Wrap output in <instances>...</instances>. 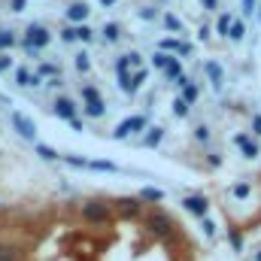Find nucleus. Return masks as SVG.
Returning a JSON list of instances; mask_svg holds the SVG:
<instances>
[{"instance_id":"obj_1","label":"nucleus","mask_w":261,"mask_h":261,"mask_svg":"<svg viewBox=\"0 0 261 261\" xmlns=\"http://www.w3.org/2000/svg\"><path fill=\"white\" fill-rule=\"evenodd\" d=\"M143 225H146V231H152V234H158V237H167L170 231H173V222H170V216L167 213H149L146 219H143Z\"/></svg>"},{"instance_id":"obj_2","label":"nucleus","mask_w":261,"mask_h":261,"mask_svg":"<svg viewBox=\"0 0 261 261\" xmlns=\"http://www.w3.org/2000/svg\"><path fill=\"white\" fill-rule=\"evenodd\" d=\"M146 128H149V119H146V116H130V119H125L122 125H116L113 137H116V140H128L130 134H137V130H146Z\"/></svg>"},{"instance_id":"obj_3","label":"nucleus","mask_w":261,"mask_h":261,"mask_svg":"<svg viewBox=\"0 0 261 261\" xmlns=\"http://www.w3.org/2000/svg\"><path fill=\"white\" fill-rule=\"evenodd\" d=\"M49 31L43 28V24H31L28 28V37H24V49L28 52H37V49H43V46H49Z\"/></svg>"},{"instance_id":"obj_4","label":"nucleus","mask_w":261,"mask_h":261,"mask_svg":"<svg viewBox=\"0 0 261 261\" xmlns=\"http://www.w3.org/2000/svg\"><path fill=\"white\" fill-rule=\"evenodd\" d=\"M82 219L91 222V225H103V222L110 219V210H107L103 200H88V203L82 206Z\"/></svg>"},{"instance_id":"obj_5","label":"nucleus","mask_w":261,"mask_h":261,"mask_svg":"<svg viewBox=\"0 0 261 261\" xmlns=\"http://www.w3.org/2000/svg\"><path fill=\"white\" fill-rule=\"evenodd\" d=\"M9 119H12V128L18 130L24 140H34V137H37V125H34L28 116H21V113H12Z\"/></svg>"},{"instance_id":"obj_6","label":"nucleus","mask_w":261,"mask_h":261,"mask_svg":"<svg viewBox=\"0 0 261 261\" xmlns=\"http://www.w3.org/2000/svg\"><path fill=\"white\" fill-rule=\"evenodd\" d=\"M116 210H119V216L134 219V216H140L143 203H140V197H119V200H116Z\"/></svg>"},{"instance_id":"obj_7","label":"nucleus","mask_w":261,"mask_h":261,"mask_svg":"<svg viewBox=\"0 0 261 261\" xmlns=\"http://www.w3.org/2000/svg\"><path fill=\"white\" fill-rule=\"evenodd\" d=\"M182 206H186L192 216H206V206H210V203H206L203 195H189L186 200H182Z\"/></svg>"},{"instance_id":"obj_8","label":"nucleus","mask_w":261,"mask_h":261,"mask_svg":"<svg viewBox=\"0 0 261 261\" xmlns=\"http://www.w3.org/2000/svg\"><path fill=\"white\" fill-rule=\"evenodd\" d=\"M55 116L73 122V119H76V103H73L70 97H58V100H55Z\"/></svg>"},{"instance_id":"obj_9","label":"nucleus","mask_w":261,"mask_h":261,"mask_svg":"<svg viewBox=\"0 0 261 261\" xmlns=\"http://www.w3.org/2000/svg\"><path fill=\"white\" fill-rule=\"evenodd\" d=\"M234 143L243 149V155H246V158H255V155H258V146L252 143V137H246V134H237V137H234Z\"/></svg>"},{"instance_id":"obj_10","label":"nucleus","mask_w":261,"mask_h":261,"mask_svg":"<svg viewBox=\"0 0 261 261\" xmlns=\"http://www.w3.org/2000/svg\"><path fill=\"white\" fill-rule=\"evenodd\" d=\"M158 52H179V55H189V46L186 43H179V40H161L158 43Z\"/></svg>"},{"instance_id":"obj_11","label":"nucleus","mask_w":261,"mask_h":261,"mask_svg":"<svg viewBox=\"0 0 261 261\" xmlns=\"http://www.w3.org/2000/svg\"><path fill=\"white\" fill-rule=\"evenodd\" d=\"M203 70H206V76H210L213 88H219V85H222V67L216 64V61H206V64H203Z\"/></svg>"},{"instance_id":"obj_12","label":"nucleus","mask_w":261,"mask_h":261,"mask_svg":"<svg viewBox=\"0 0 261 261\" xmlns=\"http://www.w3.org/2000/svg\"><path fill=\"white\" fill-rule=\"evenodd\" d=\"M67 18H70V21H85V18H88V6H85V3H73V6L67 9Z\"/></svg>"},{"instance_id":"obj_13","label":"nucleus","mask_w":261,"mask_h":261,"mask_svg":"<svg viewBox=\"0 0 261 261\" xmlns=\"http://www.w3.org/2000/svg\"><path fill=\"white\" fill-rule=\"evenodd\" d=\"M107 113V107H103V100L97 97V100H85V116H91V119H100Z\"/></svg>"},{"instance_id":"obj_14","label":"nucleus","mask_w":261,"mask_h":261,"mask_svg":"<svg viewBox=\"0 0 261 261\" xmlns=\"http://www.w3.org/2000/svg\"><path fill=\"white\" fill-rule=\"evenodd\" d=\"M164 79H173V82H179V79H182L179 58H170V61H167V67H164Z\"/></svg>"},{"instance_id":"obj_15","label":"nucleus","mask_w":261,"mask_h":261,"mask_svg":"<svg viewBox=\"0 0 261 261\" xmlns=\"http://www.w3.org/2000/svg\"><path fill=\"white\" fill-rule=\"evenodd\" d=\"M18 246H12V243H0V261H18Z\"/></svg>"},{"instance_id":"obj_16","label":"nucleus","mask_w":261,"mask_h":261,"mask_svg":"<svg viewBox=\"0 0 261 261\" xmlns=\"http://www.w3.org/2000/svg\"><path fill=\"white\" fill-rule=\"evenodd\" d=\"M15 82L24 85V88H31V85H40V76H31L28 70H18V73H15Z\"/></svg>"},{"instance_id":"obj_17","label":"nucleus","mask_w":261,"mask_h":261,"mask_svg":"<svg viewBox=\"0 0 261 261\" xmlns=\"http://www.w3.org/2000/svg\"><path fill=\"white\" fill-rule=\"evenodd\" d=\"M149 79V73H146V67L143 70H137V73H130V94H137L140 91V85Z\"/></svg>"},{"instance_id":"obj_18","label":"nucleus","mask_w":261,"mask_h":261,"mask_svg":"<svg viewBox=\"0 0 261 261\" xmlns=\"http://www.w3.org/2000/svg\"><path fill=\"white\" fill-rule=\"evenodd\" d=\"M164 137V128H149V134L143 137V146H158Z\"/></svg>"},{"instance_id":"obj_19","label":"nucleus","mask_w":261,"mask_h":261,"mask_svg":"<svg viewBox=\"0 0 261 261\" xmlns=\"http://www.w3.org/2000/svg\"><path fill=\"white\" fill-rule=\"evenodd\" d=\"M243 37H246V24H243V21H231L228 40H234V43H237V40H243Z\"/></svg>"},{"instance_id":"obj_20","label":"nucleus","mask_w":261,"mask_h":261,"mask_svg":"<svg viewBox=\"0 0 261 261\" xmlns=\"http://www.w3.org/2000/svg\"><path fill=\"white\" fill-rule=\"evenodd\" d=\"M37 155H40V158H46V161H58V158H61V155H58L52 146H46V143H40V146H37Z\"/></svg>"},{"instance_id":"obj_21","label":"nucleus","mask_w":261,"mask_h":261,"mask_svg":"<svg viewBox=\"0 0 261 261\" xmlns=\"http://www.w3.org/2000/svg\"><path fill=\"white\" fill-rule=\"evenodd\" d=\"M182 100H186L189 107L195 103V100H197V85H192V82H186V85H182Z\"/></svg>"},{"instance_id":"obj_22","label":"nucleus","mask_w":261,"mask_h":261,"mask_svg":"<svg viewBox=\"0 0 261 261\" xmlns=\"http://www.w3.org/2000/svg\"><path fill=\"white\" fill-rule=\"evenodd\" d=\"M228 243H231L234 252H240V249H243V234H240V231H228Z\"/></svg>"},{"instance_id":"obj_23","label":"nucleus","mask_w":261,"mask_h":261,"mask_svg":"<svg viewBox=\"0 0 261 261\" xmlns=\"http://www.w3.org/2000/svg\"><path fill=\"white\" fill-rule=\"evenodd\" d=\"M88 167H91V170H107V173H116V164H110V161H88Z\"/></svg>"},{"instance_id":"obj_24","label":"nucleus","mask_w":261,"mask_h":261,"mask_svg":"<svg viewBox=\"0 0 261 261\" xmlns=\"http://www.w3.org/2000/svg\"><path fill=\"white\" fill-rule=\"evenodd\" d=\"M12 46H15V37H12L9 31H0V52H3V49H12Z\"/></svg>"},{"instance_id":"obj_25","label":"nucleus","mask_w":261,"mask_h":261,"mask_svg":"<svg viewBox=\"0 0 261 261\" xmlns=\"http://www.w3.org/2000/svg\"><path fill=\"white\" fill-rule=\"evenodd\" d=\"M164 24H167V28H170V31H176V34H179V31H182V21H179V18H176V15H170V12H167V15H164Z\"/></svg>"},{"instance_id":"obj_26","label":"nucleus","mask_w":261,"mask_h":261,"mask_svg":"<svg viewBox=\"0 0 261 261\" xmlns=\"http://www.w3.org/2000/svg\"><path fill=\"white\" fill-rule=\"evenodd\" d=\"M103 37H107L110 43H113V40H119V24H116V21H110V24L103 28Z\"/></svg>"},{"instance_id":"obj_27","label":"nucleus","mask_w":261,"mask_h":261,"mask_svg":"<svg viewBox=\"0 0 261 261\" xmlns=\"http://www.w3.org/2000/svg\"><path fill=\"white\" fill-rule=\"evenodd\" d=\"M173 113H176L179 119H182V116H189V103H186L182 97H176V100H173Z\"/></svg>"},{"instance_id":"obj_28","label":"nucleus","mask_w":261,"mask_h":261,"mask_svg":"<svg viewBox=\"0 0 261 261\" xmlns=\"http://www.w3.org/2000/svg\"><path fill=\"white\" fill-rule=\"evenodd\" d=\"M161 192H158V189H143V192H140V200H161Z\"/></svg>"},{"instance_id":"obj_29","label":"nucleus","mask_w":261,"mask_h":261,"mask_svg":"<svg viewBox=\"0 0 261 261\" xmlns=\"http://www.w3.org/2000/svg\"><path fill=\"white\" fill-rule=\"evenodd\" d=\"M231 195H234V197H246V195H249V182H237V186L231 189Z\"/></svg>"},{"instance_id":"obj_30","label":"nucleus","mask_w":261,"mask_h":261,"mask_svg":"<svg viewBox=\"0 0 261 261\" xmlns=\"http://www.w3.org/2000/svg\"><path fill=\"white\" fill-rule=\"evenodd\" d=\"M228 31H231V15H222V18H219V34L228 37Z\"/></svg>"},{"instance_id":"obj_31","label":"nucleus","mask_w":261,"mask_h":261,"mask_svg":"<svg viewBox=\"0 0 261 261\" xmlns=\"http://www.w3.org/2000/svg\"><path fill=\"white\" fill-rule=\"evenodd\" d=\"M76 40H85V43H88V40H94L91 28H85V24H82V28H76Z\"/></svg>"},{"instance_id":"obj_32","label":"nucleus","mask_w":261,"mask_h":261,"mask_svg":"<svg viewBox=\"0 0 261 261\" xmlns=\"http://www.w3.org/2000/svg\"><path fill=\"white\" fill-rule=\"evenodd\" d=\"M82 97H85V100H97V97H100V91H97L94 85H85V88H82Z\"/></svg>"},{"instance_id":"obj_33","label":"nucleus","mask_w":261,"mask_h":261,"mask_svg":"<svg viewBox=\"0 0 261 261\" xmlns=\"http://www.w3.org/2000/svg\"><path fill=\"white\" fill-rule=\"evenodd\" d=\"M88 67H91V61H88V55H76V70H82V73H85Z\"/></svg>"},{"instance_id":"obj_34","label":"nucleus","mask_w":261,"mask_h":261,"mask_svg":"<svg viewBox=\"0 0 261 261\" xmlns=\"http://www.w3.org/2000/svg\"><path fill=\"white\" fill-rule=\"evenodd\" d=\"M128 70H130V61H128V55H125V58L116 61V73H128Z\"/></svg>"},{"instance_id":"obj_35","label":"nucleus","mask_w":261,"mask_h":261,"mask_svg":"<svg viewBox=\"0 0 261 261\" xmlns=\"http://www.w3.org/2000/svg\"><path fill=\"white\" fill-rule=\"evenodd\" d=\"M152 61H155V67H161V70H164V67H167V61H170V55H164V52H158V55H155Z\"/></svg>"},{"instance_id":"obj_36","label":"nucleus","mask_w":261,"mask_h":261,"mask_svg":"<svg viewBox=\"0 0 261 261\" xmlns=\"http://www.w3.org/2000/svg\"><path fill=\"white\" fill-rule=\"evenodd\" d=\"M61 40H64V43H73V40H76V28H64V31H61Z\"/></svg>"},{"instance_id":"obj_37","label":"nucleus","mask_w":261,"mask_h":261,"mask_svg":"<svg viewBox=\"0 0 261 261\" xmlns=\"http://www.w3.org/2000/svg\"><path fill=\"white\" fill-rule=\"evenodd\" d=\"M67 164H73V167H88V161H85V158H76V155H67Z\"/></svg>"},{"instance_id":"obj_38","label":"nucleus","mask_w":261,"mask_h":261,"mask_svg":"<svg viewBox=\"0 0 261 261\" xmlns=\"http://www.w3.org/2000/svg\"><path fill=\"white\" fill-rule=\"evenodd\" d=\"M40 76H58V67H52V64H43V67H40Z\"/></svg>"},{"instance_id":"obj_39","label":"nucleus","mask_w":261,"mask_h":261,"mask_svg":"<svg viewBox=\"0 0 261 261\" xmlns=\"http://www.w3.org/2000/svg\"><path fill=\"white\" fill-rule=\"evenodd\" d=\"M200 228H203V234H206V237H213V234H216V225H213L210 219H203V225H200Z\"/></svg>"},{"instance_id":"obj_40","label":"nucleus","mask_w":261,"mask_h":261,"mask_svg":"<svg viewBox=\"0 0 261 261\" xmlns=\"http://www.w3.org/2000/svg\"><path fill=\"white\" fill-rule=\"evenodd\" d=\"M9 6H12V12H21L28 6V0H9Z\"/></svg>"},{"instance_id":"obj_41","label":"nucleus","mask_w":261,"mask_h":261,"mask_svg":"<svg viewBox=\"0 0 261 261\" xmlns=\"http://www.w3.org/2000/svg\"><path fill=\"white\" fill-rule=\"evenodd\" d=\"M195 137H197V140H200V143H203V140L210 137V128H203V125H200V128L195 130Z\"/></svg>"},{"instance_id":"obj_42","label":"nucleus","mask_w":261,"mask_h":261,"mask_svg":"<svg viewBox=\"0 0 261 261\" xmlns=\"http://www.w3.org/2000/svg\"><path fill=\"white\" fill-rule=\"evenodd\" d=\"M9 64H12V58H6V55H0V73H6V70H9Z\"/></svg>"},{"instance_id":"obj_43","label":"nucleus","mask_w":261,"mask_h":261,"mask_svg":"<svg viewBox=\"0 0 261 261\" xmlns=\"http://www.w3.org/2000/svg\"><path fill=\"white\" fill-rule=\"evenodd\" d=\"M252 134H255V137H261V116H255V119H252Z\"/></svg>"},{"instance_id":"obj_44","label":"nucleus","mask_w":261,"mask_h":261,"mask_svg":"<svg viewBox=\"0 0 261 261\" xmlns=\"http://www.w3.org/2000/svg\"><path fill=\"white\" fill-rule=\"evenodd\" d=\"M243 12H246V15L255 12V0H243Z\"/></svg>"},{"instance_id":"obj_45","label":"nucleus","mask_w":261,"mask_h":261,"mask_svg":"<svg viewBox=\"0 0 261 261\" xmlns=\"http://www.w3.org/2000/svg\"><path fill=\"white\" fill-rule=\"evenodd\" d=\"M216 6H219V0H203V9H210V12H216Z\"/></svg>"},{"instance_id":"obj_46","label":"nucleus","mask_w":261,"mask_h":261,"mask_svg":"<svg viewBox=\"0 0 261 261\" xmlns=\"http://www.w3.org/2000/svg\"><path fill=\"white\" fill-rule=\"evenodd\" d=\"M140 18H155V9H140Z\"/></svg>"},{"instance_id":"obj_47","label":"nucleus","mask_w":261,"mask_h":261,"mask_svg":"<svg viewBox=\"0 0 261 261\" xmlns=\"http://www.w3.org/2000/svg\"><path fill=\"white\" fill-rule=\"evenodd\" d=\"M100 3H103V6H113V3H116V0H100Z\"/></svg>"},{"instance_id":"obj_48","label":"nucleus","mask_w":261,"mask_h":261,"mask_svg":"<svg viewBox=\"0 0 261 261\" xmlns=\"http://www.w3.org/2000/svg\"><path fill=\"white\" fill-rule=\"evenodd\" d=\"M255 261H261V252H258V258H255Z\"/></svg>"},{"instance_id":"obj_49","label":"nucleus","mask_w":261,"mask_h":261,"mask_svg":"<svg viewBox=\"0 0 261 261\" xmlns=\"http://www.w3.org/2000/svg\"><path fill=\"white\" fill-rule=\"evenodd\" d=\"M258 21H261V15H258Z\"/></svg>"}]
</instances>
